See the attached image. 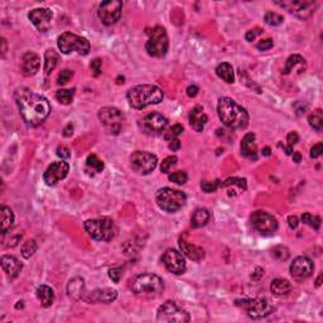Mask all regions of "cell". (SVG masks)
<instances>
[{
	"instance_id": "cell-5",
	"label": "cell",
	"mask_w": 323,
	"mask_h": 323,
	"mask_svg": "<svg viewBox=\"0 0 323 323\" xmlns=\"http://www.w3.org/2000/svg\"><path fill=\"white\" fill-rule=\"evenodd\" d=\"M145 33L148 34V41L145 44V50L148 55L157 58L164 57L168 52V47H169L168 34L164 28L157 25V27L145 30Z\"/></svg>"
},
{
	"instance_id": "cell-11",
	"label": "cell",
	"mask_w": 323,
	"mask_h": 323,
	"mask_svg": "<svg viewBox=\"0 0 323 323\" xmlns=\"http://www.w3.org/2000/svg\"><path fill=\"white\" fill-rule=\"evenodd\" d=\"M158 164V158L154 154L144 151H137L130 157V165L138 174H151Z\"/></svg>"
},
{
	"instance_id": "cell-18",
	"label": "cell",
	"mask_w": 323,
	"mask_h": 323,
	"mask_svg": "<svg viewBox=\"0 0 323 323\" xmlns=\"http://www.w3.org/2000/svg\"><path fill=\"white\" fill-rule=\"evenodd\" d=\"M162 261L164 264L168 271L177 275H181L186 271V260H184L182 252L174 249H168L162 256Z\"/></svg>"
},
{
	"instance_id": "cell-6",
	"label": "cell",
	"mask_w": 323,
	"mask_h": 323,
	"mask_svg": "<svg viewBox=\"0 0 323 323\" xmlns=\"http://www.w3.org/2000/svg\"><path fill=\"white\" fill-rule=\"evenodd\" d=\"M83 228L86 233L96 241H110L116 235L115 224L109 217L87 220L83 224Z\"/></svg>"
},
{
	"instance_id": "cell-14",
	"label": "cell",
	"mask_w": 323,
	"mask_h": 323,
	"mask_svg": "<svg viewBox=\"0 0 323 323\" xmlns=\"http://www.w3.org/2000/svg\"><path fill=\"white\" fill-rule=\"evenodd\" d=\"M251 225L261 235H271L278 230L277 219L265 211L254 212L251 216Z\"/></svg>"
},
{
	"instance_id": "cell-21",
	"label": "cell",
	"mask_w": 323,
	"mask_h": 323,
	"mask_svg": "<svg viewBox=\"0 0 323 323\" xmlns=\"http://www.w3.org/2000/svg\"><path fill=\"white\" fill-rule=\"evenodd\" d=\"M39 67H41V58L37 53L27 52L23 55L20 61V70L25 77L34 76L39 71Z\"/></svg>"
},
{
	"instance_id": "cell-13",
	"label": "cell",
	"mask_w": 323,
	"mask_h": 323,
	"mask_svg": "<svg viewBox=\"0 0 323 323\" xmlns=\"http://www.w3.org/2000/svg\"><path fill=\"white\" fill-rule=\"evenodd\" d=\"M167 125V118L159 114V112H151V114L145 115L140 120V126H142L143 132L145 134L153 135V137L162 135V133H164Z\"/></svg>"
},
{
	"instance_id": "cell-1",
	"label": "cell",
	"mask_w": 323,
	"mask_h": 323,
	"mask_svg": "<svg viewBox=\"0 0 323 323\" xmlns=\"http://www.w3.org/2000/svg\"><path fill=\"white\" fill-rule=\"evenodd\" d=\"M14 99L20 111L23 120L30 126H38L51 112L50 101L27 87H19L14 92Z\"/></svg>"
},
{
	"instance_id": "cell-54",
	"label": "cell",
	"mask_w": 323,
	"mask_h": 323,
	"mask_svg": "<svg viewBox=\"0 0 323 323\" xmlns=\"http://www.w3.org/2000/svg\"><path fill=\"white\" fill-rule=\"evenodd\" d=\"M287 142H288V145L293 147L294 144H297V143L299 142V135L297 134L296 132L289 133V134H288V137H287Z\"/></svg>"
},
{
	"instance_id": "cell-35",
	"label": "cell",
	"mask_w": 323,
	"mask_h": 323,
	"mask_svg": "<svg viewBox=\"0 0 323 323\" xmlns=\"http://www.w3.org/2000/svg\"><path fill=\"white\" fill-rule=\"evenodd\" d=\"M308 123L312 126L315 130L321 132L323 129V111L321 109H317L316 111H313V114H311L308 118Z\"/></svg>"
},
{
	"instance_id": "cell-37",
	"label": "cell",
	"mask_w": 323,
	"mask_h": 323,
	"mask_svg": "<svg viewBox=\"0 0 323 323\" xmlns=\"http://www.w3.org/2000/svg\"><path fill=\"white\" fill-rule=\"evenodd\" d=\"M74 95H75V90H58L56 92V99L63 105H70L74 100Z\"/></svg>"
},
{
	"instance_id": "cell-23",
	"label": "cell",
	"mask_w": 323,
	"mask_h": 323,
	"mask_svg": "<svg viewBox=\"0 0 323 323\" xmlns=\"http://www.w3.org/2000/svg\"><path fill=\"white\" fill-rule=\"evenodd\" d=\"M179 247H181V251L191 260L200 261L205 257V250L202 247L191 244L184 238H179Z\"/></svg>"
},
{
	"instance_id": "cell-49",
	"label": "cell",
	"mask_w": 323,
	"mask_h": 323,
	"mask_svg": "<svg viewBox=\"0 0 323 323\" xmlns=\"http://www.w3.org/2000/svg\"><path fill=\"white\" fill-rule=\"evenodd\" d=\"M219 187V183L217 182H202L201 183V188L206 192V193H211V192H215Z\"/></svg>"
},
{
	"instance_id": "cell-24",
	"label": "cell",
	"mask_w": 323,
	"mask_h": 323,
	"mask_svg": "<svg viewBox=\"0 0 323 323\" xmlns=\"http://www.w3.org/2000/svg\"><path fill=\"white\" fill-rule=\"evenodd\" d=\"M1 268L5 271L6 275L10 279H13V278H17L19 275V273L23 269V265L17 257L10 256V255H4L1 257Z\"/></svg>"
},
{
	"instance_id": "cell-42",
	"label": "cell",
	"mask_w": 323,
	"mask_h": 323,
	"mask_svg": "<svg viewBox=\"0 0 323 323\" xmlns=\"http://www.w3.org/2000/svg\"><path fill=\"white\" fill-rule=\"evenodd\" d=\"M302 221L304 222V224L310 225V226H312L315 230H318L321 226V219L318 216H312L311 214H303L302 215Z\"/></svg>"
},
{
	"instance_id": "cell-52",
	"label": "cell",
	"mask_w": 323,
	"mask_h": 323,
	"mask_svg": "<svg viewBox=\"0 0 323 323\" xmlns=\"http://www.w3.org/2000/svg\"><path fill=\"white\" fill-rule=\"evenodd\" d=\"M323 153V144L322 143H318V144L313 145L312 149H311V158L316 159L318 158V157L322 156Z\"/></svg>"
},
{
	"instance_id": "cell-28",
	"label": "cell",
	"mask_w": 323,
	"mask_h": 323,
	"mask_svg": "<svg viewBox=\"0 0 323 323\" xmlns=\"http://www.w3.org/2000/svg\"><path fill=\"white\" fill-rule=\"evenodd\" d=\"M67 293L75 301L83 298V293H85V282L82 278H74L69 282L67 285Z\"/></svg>"
},
{
	"instance_id": "cell-7",
	"label": "cell",
	"mask_w": 323,
	"mask_h": 323,
	"mask_svg": "<svg viewBox=\"0 0 323 323\" xmlns=\"http://www.w3.org/2000/svg\"><path fill=\"white\" fill-rule=\"evenodd\" d=\"M156 201L157 205L163 211L174 214V212L179 211L186 205L187 196L182 191H178V189L164 187V188H161L157 192Z\"/></svg>"
},
{
	"instance_id": "cell-20",
	"label": "cell",
	"mask_w": 323,
	"mask_h": 323,
	"mask_svg": "<svg viewBox=\"0 0 323 323\" xmlns=\"http://www.w3.org/2000/svg\"><path fill=\"white\" fill-rule=\"evenodd\" d=\"M28 18L39 32H47L52 23L53 11L48 8H37L30 10Z\"/></svg>"
},
{
	"instance_id": "cell-10",
	"label": "cell",
	"mask_w": 323,
	"mask_h": 323,
	"mask_svg": "<svg viewBox=\"0 0 323 323\" xmlns=\"http://www.w3.org/2000/svg\"><path fill=\"white\" fill-rule=\"evenodd\" d=\"M236 306L242 307L246 311L247 316L254 320H260L266 317L274 311V307L268 299L255 298V299H242L236 302Z\"/></svg>"
},
{
	"instance_id": "cell-51",
	"label": "cell",
	"mask_w": 323,
	"mask_h": 323,
	"mask_svg": "<svg viewBox=\"0 0 323 323\" xmlns=\"http://www.w3.org/2000/svg\"><path fill=\"white\" fill-rule=\"evenodd\" d=\"M273 46H274L273 39L268 38V39H263V41L259 42V43L256 44V48L259 51H268V50H270Z\"/></svg>"
},
{
	"instance_id": "cell-58",
	"label": "cell",
	"mask_w": 323,
	"mask_h": 323,
	"mask_svg": "<svg viewBox=\"0 0 323 323\" xmlns=\"http://www.w3.org/2000/svg\"><path fill=\"white\" fill-rule=\"evenodd\" d=\"M72 134H74V126H72V124H69V125L65 128V130H63V135H65V137H71Z\"/></svg>"
},
{
	"instance_id": "cell-26",
	"label": "cell",
	"mask_w": 323,
	"mask_h": 323,
	"mask_svg": "<svg viewBox=\"0 0 323 323\" xmlns=\"http://www.w3.org/2000/svg\"><path fill=\"white\" fill-rule=\"evenodd\" d=\"M241 154L246 158L250 159H256V153H257V148H256V143H255V134L252 133H247L242 140H241Z\"/></svg>"
},
{
	"instance_id": "cell-36",
	"label": "cell",
	"mask_w": 323,
	"mask_h": 323,
	"mask_svg": "<svg viewBox=\"0 0 323 323\" xmlns=\"http://www.w3.org/2000/svg\"><path fill=\"white\" fill-rule=\"evenodd\" d=\"M224 188H238L239 191L242 192L246 189V179L242 178H229L228 181H225L224 183L221 184Z\"/></svg>"
},
{
	"instance_id": "cell-34",
	"label": "cell",
	"mask_w": 323,
	"mask_h": 323,
	"mask_svg": "<svg viewBox=\"0 0 323 323\" xmlns=\"http://www.w3.org/2000/svg\"><path fill=\"white\" fill-rule=\"evenodd\" d=\"M216 74L220 79L224 80L225 82L233 83L234 81H235V76H234V69L230 63H228V62L220 63L216 69Z\"/></svg>"
},
{
	"instance_id": "cell-22",
	"label": "cell",
	"mask_w": 323,
	"mask_h": 323,
	"mask_svg": "<svg viewBox=\"0 0 323 323\" xmlns=\"http://www.w3.org/2000/svg\"><path fill=\"white\" fill-rule=\"evenodd\" d=\"M118 297L115 289L111 288H102V289H95L93 292L83 297L87 303H111Z\"/></svg>"
},
{
	"instance_id": "cell-16",
	"label": "cell",
	"mask_w": 323,
	"mask_h": 323,
	"mask_svg": "<svg viewBox=\"0 0 323 323\" xmlns=\"http://www.w3.org/2000/svg\"><path fill=\"white\" fill-rule=\"evenodd\" d=\"M275 4L287 9L289 13H292L302 20L312 17L316 9V3L311 1V0H307V1H275Z\"/></svg>"
},
{
	"instance_id": "cell-38",
	"label": "cell",
	"mask_w": 323,
	"mask_h": 323,
	"mask_svg": "<svg viewBox=\"0 0 323 323\" xmlns=\"http://www.w3.org/2000/svg\"><path fill=\"white\" fill-rule=\"evenodd\" d=\"M86 164L90 169L95 170L96 173H100L104 170V163H102L101 159H99L95 154H91V156L87 157V161H86Z\"/></svg>"
},
{
	"instance_id": "cell-17",
	"label": "cell",
	"mask_w": 323,
	"mask_h": 323,
	"mask_svg": "<svg viewBox=\"0 0 323 323\" xmlns=\"http://www.w3.org/2000/svg\"><path fill=\"white\" fill-rule=\"evenodd\" d=\"M290 274L293 277L294 280L297 282H304L313 274L315 270V265L313 261L310 257L307 256H298L293 260V263L290 264Z\"/></svg>"
},
{
	"instance_id": "cell-30",
	"label": "cell",
	"mask_w": 323,
	"mask_h": 323,
	"mask_svg": "<svg viewBox=\"0 0 323 323\" xmlns=\"http://www.w3.org/2000/svg\"><path fill=\"white\" fill-rule=\"evenodd\" d=\"M37 298L39 299V302L42 303L43 307H51L55 302V293L53 289L48 285H39L37 288Z\"/></svg>"
},
{
	"instance_id": "cell-33",
	"label": "cell",
	"mask_w": 323,
	"mask_h": 323,
	"mask_svg": "<svg viewBox=\"0 0 323 323\" xmlns=\"http://www.w3.org/2000/svg\"><path fill=\"white\" fill-rule=\"evenodd\" d=\"M58 61H60V55H58L56 51H46V53H44V75H46V76L52 74V71L58 65Z\"/></svg>"
},
{
	"instance_id": "cell-40",
	"label": "cell",
	"mask_w": 323,
	"mask_h": 323,
	"mask_svg": "<svg viewBox=\"0 0 323 323\" xmlns=\"http://www.w3.org/2000/svg\"><path fill=\"white\" fill-rule=\"evenodd\" d=\"M37 251V242L34 240L25 241L22 246V256L24 259H29L30 256H33L34 252Z\"/></svg>"
},
{
	"instance_id": "cell-59",
	"label": "cell",
	"mask_w": 323,
	"mask_h": 323,
	"mask_svg": "<svg viewBox=\"0 0 323 323\" xmlns=\"http://www.w3.org/2000/svg\"><path fill=\"white\" fill-rule=\"evenodd\" d=\"M293 161L296 162V163H299V162L302 161L301 153H298V152H294V153H293Z\"/></svg>"
},
{
	"instance_id": "cell-31",
	"label": "cell",
	"mask_w": 323,
	"mask_h": 323,
	"mask_svg": "<svg viewBox=\"0 0 323 323\" xmlns=\"http://www.w3.org/2000/svg\"><path fill=\"white\" fill-rule=\"evenodd\" d=\"M270 290L275 297H284L290 293L292 284L287 279H274L270 284Z\"/></svg>"
},
{
	"instance_id": "cell-15",
	"label": "cell",
	"mask_w": 323,
	"mask_h": 323,
	"mask_svg": "<svg viewBox=\"0 0 323 323\" xmlns=\"http://www.w3.org/2000/svg\"><path fill=\"white\" fill-rule=\"evenodd\" d=\"M123 3L119 0H106L100 4L99 17L105 25L115 24L121 17Z\"/></svg>"
},
{
	"instance_id": "cell-43",
	"label": "cell",
	"mask_w": 323,
	"mask_h": 323,
	"mask_svg": "<svg viewBox=\"0 0 323 323\" xmlns=\"http://www.w3.org/2000/svg\"><path fill=\"white\" fill-rule=\"evenodd\" d=\"M177 162H178L177 157H174V156L167 157V158H165L164 161L162 162L161 172L162 173H169V170L172 169V167H174V165L177 164Z\"/></svg>"
},
{
	"instance_id": "cell-50",
	"label": "cell",
	"mask_w": 323,
	"mask_h": 323,
	"mask_svg": "<svg viewBox=\"0 0 323 323\" xmlns=\"http://www.w3.org/2000/svg\"><path fill=\"white\" fill-rule=\"evenodd\" d=\"M260 34H263V29L261 28H254V29L249 30L246 34H245V38H246L247 42H252L256 37H259Z\"/></svg>"
},
{
	"instance_id": "cell-32",
	"label": "cell",
	"mask_w": 323,
	"mask_h": 323,
	"mask_svg": "<svg viewBox=\"0 0 323 323\" xmlns=\"http://www.w3.org/2000/svg\"><path fill=\"white\" fill-rule=\"evenodd\" d=\"M210 217H211V215H210V212H208L206 208H197L191 217L192 228H203V226H206L207 222L210 221Z\"/></svg>"
},
{
	"instance_id": "cell-53",
	"label": "cell",
	"mask_w": 323,
	"mask_h": 323,
	"mask_svg": "<svg viewBox=\"0 0 323 323\" xmlns=\"http://www.w3.org/2000/svg\"><path fill=\"white\" fill-rule=\"evenodd\" d=\"M57 156L61 159H69L71 157V151L67 147H65V145H61V147L57 148Z\"/></svg>"
},
{
	"instance_id": "cell-46",
	"label": "cell",
	"mask_w": 323,
	"mask_h": 323,
	"mask_svg": "<svg viewBox=\"0 0 323 323\" xmlns=\"http://www.w3.org/2000/svg\"><path fill=\"white\" fill-rule=\"evenodd\" d=\"M72 76H74V72H72L71 70H63V71H61V74L58 75V85H65V83H67L70 80L72 79Z\"/></svg>"
},
{
	"instance_id": "cell-41",
	"label": "cell",
	"mask_w": 323,
	"mask_h": 323,
	"mask_svg": "<svg viewBox=\"0 0 323 323\" xmlns=\"http://www.w3.org/2000/svg\"><path fill=\"white\" fill-rule=\"evenodd\" d=\"M182 133H183V126L181 124H175V125L170 126L167 132H164V139L167 142H170L173 139H177V137H179Z\"/></svg>"
},
{
	"instance_id": "cell-60",
	"label": "cell",
	"mask_w": 323,
	"mask_h": 323,
	"mask_svg": "<svg viewBox=\"0 0 323 323\" xmlns=\"http://www.w3.org/2000/svg\"><path fill=\"white\" fill-rule=\"evenodd\" d=\"M263 156H270V148H268V147H266V148H264L263 149Z\"/></svg>"
},
{
	"instance_id": "cell-8",
	"label": "cell",
	"mask_w": 323,
	"mask_h": 323,
	"mask_svg": "<svg viewBox=\"0 0 323 323\" xmlns=\"http://www.w3.org/2000/svg\"><path fill=\"white\" fill-rule=\"evenodd\" d=\"M57 44L63 55L76 52L81 56H86L90 52V43H88L87 39L75 33H70V32L61 34L58 37Z\"/></svg>"
},
{
	"instance_id": "cell-9",
	"label": "cell",
	"mask_w": 323,
	"mask_h": 323,
	"mask_svg": "<svg viewBox=\"0 0 323 323\" xmlns=\"http://www.w3.org/2000/svg\"><path fill=\"white\" fill-rule=\"evenodd\" d=\"M157 320L159 322L167 323H187L189 322L191 317L188 312L181 308L175 302L167 301L158 308Z\"/></svg>"
},
{
	"instance_id": "cell-12",
	"label": "cell",
	"mask_w": 323,
	"mask_h": 323,
	"mask_svg": "<svg viewBox=\"0 0 323 323\" xmlns=\"http://www.w3.org/2000/svg\"><path fill=\"white\" fill-rule=\"evenodd\" d=\"M99 119L110 134H119L121 132L124 115L116 107H102L99 111Z\"/></svg>"
},
{
	"instance_id": "cell-29",
	"label": "cell",
	"mask_w": 323,
	"mask_h": 323,
	"mask_svg": "<svg viewBox=\"0 0 323 323\" xmlns=\"http://www.w3.org/2000/svg\"><path fill=\"white\" fill-rule=\"evenodd\" d=\"M294 70H298L299 74L304 72V70H306V61H304V58L302 57V56H290L287 60V62H285V67L284 70H283V74L288 75L292 71H294Z\"/></svg>"
},
{
	"instance_id": "cell-47",
	"label": "cell",
	"mask_w": 323,
	"mask_h": 323,
	"mask_svg": "<svg viewBox=\"0 0 323 323\" xmlns=\"http://www.w3.org/2000/svg\"><path fill=\"white\" fill-rule=\"evenodd\" d=\"M90 69L92 71L93 76L97 77L100 74H101V69H102V61L100 58H95L93 61H91L90 63Z\"/></svg>"
},
{
	"instance_id": "cell-44",
	"label": "cell",
	"mask_w": 323,
	"mask_h": 323,
	"mask_svg": "<svg viewBox=\"0 0 323 323\" xmlns=\"http://www.w3.org/2000/svg\"><path fill=\"white\" fill-rule=\"evenodd\" d=\"M271 254H273V256L275 257V259H278V260L284 261L289 257V250L285 246H275L271 250Z\"/></svg>"
},
{
	"instance_id": "cell-25",
	"label": "cell",
	"mask_w": 323,
	"mask_h": 323,
	"mask_svg": "<svg viewBox=\"0 0 323 323\" xmlns=\"http://www.w3.org/2000/svg\"><path fill=\"white\" fill-rule=\"evenodd\" d=\"M208 121L207 115H206L205 112H203L202 106L197 105L192 109L191 115H189V124L193 129H195L197 133H201L205 128L206 123Z\"/></svg>"
},
{
	"instance_id": "cell-61",
	"label": "cell",
	"mask_w": 323,
	"mask_h": 323,
	"mask_svg": "<svg viewBox=\"0 0 323 323\" xmlns=\"http://www.w3.org/2000/svg\"><path fill=\"white\" fill-rule=\"evenodd\" d=\"M321 279H322V274H321L320 277H318L317 282H316V285H317V287H320V285H321Z\"/></svg>"
},
{
	"instance_id": "cell-27",
	"label": "cell",
	"mask_w": 323,
	"mask_h": 323,
	"mask_svg": "<svg viewBox=\"0 0 323 323\" xmlns=\"http://www.w3.org/2000/svg\"><path fill=\"white\" fill-rule=\"evenodd\" d=\"M14 225V214L10 208L6 206L0 207V233L1 235H5Z\"/></svg>"
},
{
	"instance_id": "cell-48",
	"label": "cell",
	"mask_w": 323,
	"mask_h": 323,
	"mask_svg": "<svg viewBox=\"0 0 323 323\" xmlns=\"http://www.w3.org/2000/svg\"><path fill=\"white\" fill-rule=\"evenodd\" d=\"M109 277L110 279L114 283L120 282L121 277H123V269L121 268H112L109 270Z\"/></svg>"
},
{
	"instance_id": "cell-3",
	"label": "cell",
	"mask_w": 323,
	"mask_h": 323,
	"mask_svg": "<svg viewBox=\"0 0 323 323\" xmlns=\"http://www.w3.org/2000/svg\"><path fill=\"white\" fill-rule=\"evenodd\" d=\"M126 99L133 109L142 110L159 104L163 100V91L156 85H139L128 91Z\"/></svg>"
},
{
	"instance_id": "cell-57",
	"label": "cell",
	"mask_w": 323,
	"mask_h": 323,
	"mask_svg": "<svg viewBox=\"0 0 323 323\" xmlns=\"http://www.w3.org/2000/svg\"><path fill=\"white\" fill-rule=\"evenodd\" d=\"M197 93H198L197 86L192 85V86H188V87H187V95H188L189 97H195V96L197 95Z\"/></svg>"
},
{
	"instance_id": "cell-45",
	"label": "cell",
	"mask_w": 323,
	"mask_h": 323,
	"mask_svg": "<svg viewBox=\"0 0 323 323\" xmlns=\"http://www.w3.org/2000/svg\"><path fill=\"white\" fill-rule=\"evenodd\" d=\"M169 181L174 182V183L177 184H184L187 182V173L183 172V170H178V172H174L172 173V174H169Z\"/></svg>"
},
{
	"instance_id": "cell-55",
	"label": "cell",
	"mask_w": 323,
	"mask_h": 323,
	"mask_svg": "<svg viewBox=\"0 0 323 323\" xmlns=\"http://www.w3.org/2000/svg\"><path fill=\"white\" fill-rule=\"evenodd\" d=\"M298 219H297V216H289L288 217V226H289L292 230H294V229L298 228Z\"/></svg>"
},
{
	"instance_id": "cell-39",
	"label": "cell",
	"mask_w": 323,
	"mask_h": 323,
	"mask_svg": "<svg viewBox=\"0 0 323 323\" xmlns=\"http://www.w3.org/2000/svg\"><path fill=\"white\" fill-rule=\"evenodd\" d=\"M264 20H265L266 24L270 25V27H277V25L282 24L284 18H283L280 14L275 13V11H268V13L265 14V17H264Z\"/></svg>"
},
{
	"instance_id": "cell-56",
	"label": "cell",
	"mask_w": 323,
	"mask_h": 323,
	"mask_svg": "<svg viewBox=\"0 0 323 323\" xmlns=\"http://www.w3.org/2000/svg\"><path fill=\"white\" fill-rule=\"evenodd\" d=\"M181 148V142H179L178 139H173L169 142V149L170 151L175 152L178 151V149Z\"/></svg>"
},
{
	"instance_id": "cell-4",
	"label": "cell",
	"mask_w": 323,
	"mask_h": 323,
	"mask_svg": "<svg viewBox=\"0 0 323 323\" xmlns=\"http://www.w3.org/2000/svg\"><path fill=\"white\" fill-rule=\"evenodd\" d=\"M132 289L135 296L142 298H157L164 290V282L156 274H140L132 282Z\"/></svg>"
},
{
	"instance_id": "cell-2",
	"label": "cell",
	"mask_w": 323,
	"mask_h": 323,
	"mask_svg": "<svg viewBox=\"0 0 323 323\" xmlns=\"http://www.w3.org/2000/svg\"><path fill=\"white\" fill-rule=\"evenodd\" d=\"M220 120L230 129H245L249 125V114L230 97H221L217 104Z\"/></svg>"
},
{
	"instance_id": "cell-19",
	"label": "cell",
	"mask_w": 323,
	"mask_h": 323,
	"mask_svg": "<svg viewBox=\"0 0 323 323\" xmlns=\"http://www.w3.org/2000/svg\"><path fill=\"white\" fill-rule=\"evenodd\" d=\"M70 170V165L67 162H55L51 165H48V168L46 169L43 174V179L46 182V184L48 186H55L58 182L62 181L67 177Z\"/></svg>"
}]
</instances>
